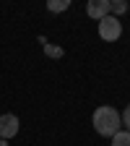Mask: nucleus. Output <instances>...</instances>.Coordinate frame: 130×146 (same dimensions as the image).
Returning <instances> with one entry per match:
<instances>
[{
  "instance_id": "1a4fd4ad",
  "label": "nucleus",
  "mask_w": 130,
  "mask_h": 146,
  "mask_svg": "<svg viewBox=\"0 0 130 146\" xmlns=\"http://www.w3.org/2000/svg\"><path fill=\"white\" fill-rule=\"evenodd\" d=\"M120 120H122V125L127 128V133H130V104L122 110V115H120Z\"/></svg>"
},
{
  "instance_id": "423d86ee",
  "label": "nucleus",
  "mask_w": 130,
  "mask_h": 146,
  "mask_svg": "<svg viewBox=\"0 0 130 146\" xmlns=\"http://www.w3.org/2000/svg\"><path fill=\"white\" fill-rule=\"evenodd\" d=\"M68 8H70V0H49V3H47V11L49 13H63Z\"/></svg>"
},
{
  "instance_id": "6e6552de",
  "label": "nucleus",
  "mask_w": 130,
  "mask_h": 146,
  "mask_svg": "<svg viewBox=\"0 0 130 146\" xmlns=\"http://www.w3.org/2000/svg\"><path fill=\"white\" fill-rule=\"evenodd\" d=\"M44 55H47V58H63L65 52H63V47H55V44L47 42V44H44Z\"/></svg>"
},
{
  "instance_id": "f03ea898",
  "label": "nucleus",
  "mask_w": 130,
  "mask_h": 146,
  "mask_svg": "<svg viewBox=\"0 0 130 146\" xmlns=\"http://www.w3.org/2000/svg\"><path fill=\"white\" fill-rule=\"evenodd\" d=\"M120 34H122V24H120V18L115 16H107L99 21V36L104 42H117L120 39Z\"/></svg>"
},
{
  "instance_id": "9d476101",
  "label": "nucleus",
  "mask_w": 130,
  "mask_h": 146,
  "mask_svg": "<svg viewBox=\"0 0 130 146\" xmlns=\"http://www.w3.org/2000/svg\"><path fill=\"white\" fill-rule=\"evenodd\" d=\"M0 146H8V141H3V138H0Z\"/></svg>"
},
{
  "instance_id": "20e7f679",
  "label": "nucleus",
  "mask_w": 130,
  "mask_h": 146,
  "mask_svg": "<svg viewBox=\"0 0 130 146\" xmlns=\"http://www.w3.org/2000/svg\"><path fill=\"white\" fill-rule=\"evenodd\" d=\"M86 13H88V18H94V21L107 18L109 16V0H88Z\"/></svg>"
},
{
  "instance_id": "39448f33",
  "label": "nucleus",
  "mask_w": 130,
  "mask_h": 146,
  "mask_svg": "<svg viewBox=\"0 0 130 146\" xmlns=\"http://www.w3.org/2000/svg\"><path fill=\"white\" fill-rule=\"evenodd\" d=\"M127 0H109V16H115V18H120L122 13H127Z\"/></svg>"
},
{
  "instance_id": "f257e3e1",
  "label": "nucleus",
  "mask_w": 130,
  "mask_h": 146,
  "mask_svg": "<svg viewBox=\"0 0 130 146\" xmlns=\"http://www.w3.org/2000/svg\"><path fill=\"white\" fill-rule=\"evenodd\" d=\"M91 123H94V131H96L99 136H104V138H112V136L120 131V125H122L120 112H117L115 107H109V104L96 107V110H94V117H91Z\"/></svg>"
},
{
  "instance_id": "7ed1b4c3",
  "label": "nucleus",
  "mask_w": 130,
  "mask_h": 146,
  "mask_svg": "<svg viewBox=\"0 0 130 146\" xmlns=\"http://www.w3.org/2000/svg\"><path fill=\"white\" fill-rule=\"evenodd\" d=\"M18 128H21V123H18L16 115H11V112L0 115V138H3V141L13 138V136L18 133Z\"/></svg>"
},
{
  "instance_id": "0eeeda50",
  "label": "nucleus",
  "mask_w": 130,
  "mask_h": 146,
  "mask_svg": "<svg viewBox=\"0 0 130 146\" xmlns=\"http://www.w3.org/2000/svg\"><path fill=\"white\" fill-rule=\"evenodd\" d=\"M112 146H130V133L120 128V131L112 136Z\"/></svg>"
}]
</instances>
